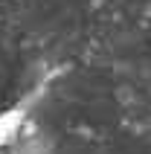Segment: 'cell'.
Listing matches in <instances>:
<instances>
[{"instance_id": "cell-1", "label": "cell", "mask_w": 151, "mask_h": 154, "mask_svg": "<svg viewBox=\"0 0 151 154\" xmlns=\"http://www.w3.org/2000/svg\"><path fill=\"white\" fill-rule=\"evenodd\" d=\"M26 125V111L23 108H9L0 111V151H9L15 146Z\"/></svg>"}, {"instance_id": "cell-2", "label": "cell", "mask_w": 151, "mask_h": 154, "mask_svg": "<svg viewBox=\"0 0 151 154\" xmlns=\"http://www.w3.org/2000/svg\"><path fill=\"white\" fill-rule=\"evenodd\" d=\"M9 151H12V154H50L41 143H38V140H26V143H20V140H17Z\"/></svg>"}]
</instances>
